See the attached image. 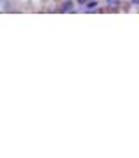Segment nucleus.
<instances>
[{"mask_svg": "<svg viewBox=\"0 0 139 158\" xmlns=\"http://www.w3.org/2000/svg\"><path fill=\"white\" fill-rule=\"evenodd\" d=\"M97 7V2L96 0H92V2H89V4H87V9H89V11H91V9H96Z\"/></svg>", "mask_w": 139, "mask_h": 158, "instance_id": "2", "label": "nucleus"}, {"mask_svg": "<svg viewBox=\"0 0 139 158\" xmlns=\"http://www.w3.org/2000/svg\"><path fill=\"white\" fill-rule=\"evenodd\" d=\"M130 2H132L134 5H137V4H139V0H130Z\"/></svg>", "mask_w": 139, "mask_h": 158, "instance_id": "5", "label": "nucleus"}, {"mask_svg": "<svg viewBox=\"0 0 139 158\" xmlns=\"http://www.w3.org/2000/svg\"><path fill=\"white\" fill-rule=\"evenodd\" d=\"M71 9H73V2L71 0H66V2L59 7V11L57 12H71Z\"/></svg>", "mask_w": 139, "mask_h": 158, "instance_id": "1", "label": "nucleus"}, {"mask_svg": "<svg viewBox=\"0 0 139 158\" xmlns=\"http://www.w3.org/2000/svg\"><path fill=\"white\" fill-rule=\"evenodd\" d=\"M106 2H108L109 5H113V7H115L116 4H118V2H120V0H106Z\"/></svg>", "mask_w": 139, "mask_h": 158, "instance_id": "3", "label": "nucleus"}, {"mask_svg": "<svg viewBox=\"0 0 139 158\" xmlns=\"http://www.w3.org/2000/svg\"><path fill=\"white\" fill-rule=\"evenodd\" d=\"M77 2H78V4H89L91 0H77Z\"/></svg>", "mask_w": 139, "mask_h": 158, "instance_id": "4", "label": "nucleus"}]
</instances>
